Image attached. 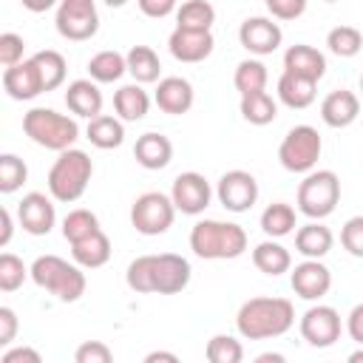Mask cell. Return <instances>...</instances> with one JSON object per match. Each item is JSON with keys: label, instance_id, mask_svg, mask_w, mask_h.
<instances>
[{"label": "cell", "instance_id": "obj_4", "mask_svg": "<svg viewBox=\"0 0 363 363\" xmlns=\"http://www.w3.org/2000/svg\"><path fill=\"white\" fill-rule=\"evenodd\" d=\"M31 281L45 289L48 295H54L62 303H74L85 295V272L77 261H65L60 255H37L31 261Z\"/></svg>", "mask_w": 363, "mask_h": 363}, {"label": "cell", "instance_id": "obj_49", "mask_svg": "<svg viewBox=\"0 0 363 363\" xmlns=\"http://www.w3.org/2000/svg\"><path fill=\"white\" fill-rule=\"evenodd\" d=\"M346 332L357 346H363V303H354L346 315Z\"/></svg>", "mask_w": 363, "mask_h": 363}, {"label": "cell", "instance_id": "obj_46", "mask_svg": "<svg viewBox=\"0 0 363 363\" xmlns=\"http://www.w3.org/2000/svg\"><path fill=\"white\" fill-rule=\"evenodd\" d=\"M17 329H20L17 312L11 306H0V346H11Z\"/></svg>", "mask_w": 363, "mask_h": 363}, {"label": "cell", "instance_id": "obj_44", "mask_svg": "<svg viewBox=\"0 0 363 363\" xmlns=\"http://www.w3.org/2000/svg\"><path fill=\"white\" fill-rule=\"evenodd\" d=\"M74 360H77V363H111V360H113V352H111V346L102 343V340H85V343L77 346Z\"/></svg>", "mask_w": 363, "mask_h": 363}, {"label": "cell", "instance_id": "obj_34", "mask_svg": "<svg viewBox=\"0 0 363 363\" xmlns=\"http://www.w3.org/2000/svg\"><path fill=\"white\" fill-rule=\"evenodd\" d=\"M216 9L210 0H184L176 9V28L187 31H213Z\"/></svg>", "mask_w": 363, "mask_h": 363}, {"label": "cell", "instance_id": "obj_55", "mask_svg": "<svg viewBox=\"0 0 363 363\" xmlns=\"http://www.w3.org/2000/svg\"><path fill=\"white\" fill-rule=\"evenodd\" d=\"M102 3H105V6H111V9H122L128 0H102Z\"/></svg>", "mask_w": 363, "mask_h": 363}, {"label": "cell", "instance_id": "obj_7", "mask_svg": "<svg viewBox=\"0 0 363 363\" xmlns=\"http://www.w3.org/2000/svg\"><path fill=\"white\" fill-rule=\"evenodd\" d=\"M340 201V179L335 170H309L303 173V182L298 184V213H303L312 221H323L335 213Z\"/></svg>", "mask_w": 363, "mask_h": 363}, {"label": "cell", "instance_id": "obj_40", "mask_svg": "<svg viewBox=\"0 0 363 363\" xmlns=\"http://www.w3.org/2000/svg\"><path fill=\"white\" fill-rule=\"evenodd\" d=\"M28 179V167L17 153H3L0 156V193L11 196L17 193Z\"/></svg>", "mask_w": 363, "mask_h": 363}, {"label": "cell", "instance_id": "obj_35", "mask_svg": "<svg viewBox=\"0 0 363 363\" xmlns=\"http://www.w3.org/2000/svg\"><path fill=\"white\" fill-rule=\"evenodd\" d=\"M267 79H269V71L258 57L241 60L235 65V74H233V85H235V91L241 96L244 94H255V91H267Z\"/></svg>", "mask_w": 363, "mask_h": 363}, {"label": "cell", "instance_id": "obj_58", "mask_svg": "<svg viewBox=\"0 0 363 363\" xmlns=\"http://www.w3.org/2000/svg\"><path fill=\"white\" fill-rule=\"evenodd\" d=\"M264 3H269V0H264Z\"/></svg>", "mask_w": 363, "mask_h": 363}, {"label": "cell", "instance_id": "obj_8", "mask_svg": "<svg viewBox=\"0 0 363 363\" xmlns=\"http://www.w3.org/2000/svg\"><path fill=\"white\" fill-rule=\"evenodd\" d=\"M323 150V139L312 125H295L278 145V162L289 173H309L315 170Z\"/></svg>", "mask_w": 363, "mask_h": 363}, {"label": "cell", "instance_id": "obj_43", "mask_svg": "<svg viewBox=\"0 0 363 363\" xmlns=\"http://www.w3.org/2000/svg\"><path fill=\"white\" fill-rule=\"evenodd\" d=\"M23 51H26V40L20 34H14V31H3L0 34V65L3 68L23 62L26 60Z\"/></svg>", "mask_w": 363, "mask_h": 363}, {"label": "cell", "instance_id": "obj_21", "mask_svg": "<svg viewBox=\"0 0 363 363\" xmlns=\"http://www.w3.org/2000/svg\"><path fill=\"white\" fill-rule=\"evenodd\" d=\"M284 71L318 82V79H323V74H326V54L318 51L315 45L295 43V45H289V48L284 51Z\"/></svg>", "mask_w": 363, "mask_h": 363}, {"label": "cell", "instance_id": "obj_20", "mask_svg": "<svg viewBox=\"0 0 363 363\" xmlns=\"http://www.w3.org/2000/svg\"><path fill=\"white\" fill-rule=\"evenodd\" d=\"M360 113V96L354 91H346V88H337V91H329L320 102V119L323 125L340 130V128H349Z\"/></svg>", "mask_w": 363, "mask_h": 363}, {"label": "cell", "instance_id": "obj_42", "mask_svg": "<svg viewBox=\"0 0 363 363\" xmlns=\"http://www.w3.org/2000/svg\"><path fill=\"white\" fill-rule=\"evenodd\" d=\"M340 244L349 255L363 258V216L346 218V224L340 227Z\"/></svg>", "mask_w": 363, "mask_h": 363}, {"label": "cell", "instance_id": "obj_10", "mask_svg": "<svg viewBox=\"0 0 363 363\" xmlns=\"http://www.w3.org/2000/svg\"><path fill=\"white\" fill-rule=\"evenodd\" d=\"M54 28L62 40L85 43L99 31L96 0H60L54 14Z\"/></svg>", "mask_w": 363, "mask_h": 363}, {"label": "cell", "instance_id": "obj_12", "mask_svg": "<svg viewBox=\"0 0 363 363\" xmlns=\"http://www.w3.org/2000/svg\"><path fill=\"white\" fill-rule=\"evenodd\" d=\"M216 199L230 213H247L258 201V182L250 170H227L216 184Z\"/></svg>", "mask_w": 363, "mask_h": 363}, {"label": "cell", "instance_id": "obj_30", "mask_svg": "<svg viewBox=\"0 0 363 363\" xmlns=\"http://www.w3.org/2000/svg\"><path fill=\"white\" fill-rule=\"evenodd\" d=\"M261 230L267 238H286L295 233L298 227V216H295V207L286 204V201H272L264 207L261 218H258Z\"/></svg>", "mask_w": 363, "mask_h": 363}, {"label": "cell", "instance_id": "obj_31", "mask_svg": "<svg viewBox=\"0 0 363 363\" xmlns=\"http://www.w3.org/2000/svg\"><path fill=\"white\" fill-rule=\"evenodd\" d=\"M128 74V60L125 54L113 51V48H105V51H96L91 60H88V77L99 85H111V82H119L122 77Z\"/></svg>", "mask_w": 363, "mask_h": 363}, {"label": "cell", "instance_id": "obj_36", "mask_svg": "<svg viewBox=\"0 0 363 363\" xmlns=\"http://www.w3.org/2000/svg\"><path fill=\"white\" fill-rule=\"evenodd\" d=\"M31 57H34L40 74H43L45 94H48V91H57V88L65 82V74H68L65 57H62L60 51H54V48H43V51H37V54H31Z\"/></svg>", "mask_w": 363, "mask_h": 363}, {"label": "cell", "instance_id": "obj_29", "mask_svg": "<svg viewBox=\"0 0 363 363\" xmlns=\"http://www.w3.org/2000/svg\"><path fill=\"white\" fill-rule=\"evenodd\" d=\"M111 238L102 233V230H96L94 235H88V238H82V241H74L71 244V258L82 267V269H99V267H105L108 261H111Z\"/></svg>", "mask_w": 363, "mask_h": 363}, {"label": "cell", "instance_id": "obj_26", "mask_svg": "<svg viewBox=\"0 0 363 363\" xmlns=\"http://www.w3.org/2000/svg\"><path fill=\"white\" fill-rule=\"evenodd\" d=\"M113 111L122 122H139L150 111V94L142 88V82L119 85L113 94Z\"/></svg>", "mask_w": 363, "mask_h": 363}, {"label": "cell", "instance_id": "obj_51", "mask_svg": "<svg viewBox=\"0 0 363 363\" xmlns=\"http://www.w3.org/2000/svg\"><path fill=\"white\" fill-rule=\"evenodd\" d=\"M20 3H23L26 11H31V14H43V11L54 9L60 0H20Z\"/></svg>", "mask_w": 363, "mask_h": 363}, {"label": "cell", "instance_id": "obj_57", "mask_svg": "<svg viewBox=\"0 0 363 363\" xmlns=\"http://www.w3.org/2000/svg\"><path fill=\"white\" fill-rule=\"evenodd\" d=\"M323 3H337V0H323Z\"/></svg>", "mask_w": 363, "mask_h": 363}, {"label": "cell", "instance_id": "obj_2", "mask_svg": "<svg viewBox=\"0 0 363 363\" xmlns=\"http://www.w3.org/2000/svg\"><path fill=\"white\" fill-rule=\"evenodd\" d=\"M295 326V306L286 298L258 295L238 306L235 329L244 340H272Z\"/></svg>", "mask_w": 363, "mask_h": 363}, {"label": "cell", "instance_id": "obj_47", "mask_svg": "<svg viewBox=\"0 0 363 363\" xmlns=\"http://www.w3.org/2000/svg\"><path fill=\"white\" fill-rule=\"evenodd\" d=\"M136 6L150 20H162V17L176 11V0H136Z\"/></svg>", "mask_w": 363, "mask_h": 363}, {"label": "cell", "instance_id": "obj_53", "mask_svg": "<svg viewBox=\"0 0 363 363\" xmlns=\"http://www.w3.org/2000/svg\"><path fill=\"white\" fill-rule=\"evenodd\" d=\"M255 360H258V363H269V360H272V363H284V354H278V352H264V354H258Z\"/></svg>", "mask_w": 363, "mask_h": 363}, {"label": "cell", "instance_id": "obj_17", "mask_svg": "<svg viewBox=\"0 0 363 363\" xmlns=\"http://www.w3.org/2000/svg\"><path fill=\"white\" fill-rule=\"evenodd\" d=\"M3 91L17 99V102H31L37 99L40 94H45V85H43V74L34 62V57L17 62V65H9L3 68Z\"/></svg>", "mask_w": 363, "mask_h": 363}, {"label": "cell", "instance_id": "obj_5", "mask_svg": "<svg viewBox=\"0 0 363 363\" xmlns=\"http://www.w3.org/2000/svg\"><path fill=\"white\" fill-rule=\"evenodd\" d=\"M94 176V162L85 150L79 147H68L60 150V156L54 159L51 170H48V193L54 196V201L60 204H74L85 196L88 184Z\"/></svg>", "mask_w": 363, "mask_h": 363}, {"label": "cell", "instance_id": "obj_15", "mask_svg": "<svg viewBox=\"0 0 363 363\" xmlns=\"http://www.w3.org/2000/svg\"><path fill=\"white\" fill-rule=\"evenodd\" d=\"M238 43L250 51V57H269L281 48L284 31L275 17H247L238 26Z\"/></svg>", "mask_w": 363, "mask_h": 363}, {"label": "cell", "instance_id": "obj_6", "mask_svg": "<svg viewBox=\"0 0 363 363\" xmlns=\"http://www.w3.org/2000/svg\"><path fill=\"white\" fill-rule=\"evenodd\" d=\"M23 133L34 145L60 153L74 147V142L79 139V125H77V116L60 113L54 108H31L23 113Z\"/></svg>", "mask_w": 363, "mask_h": 363}, {"label": "cell", "instance_id": "obj_41", "mask_svg": "<svg viewBox=\"0 0 363 363\" xmlns=\"http://www.w3.org/2000/svg\"><path fill=\"white\" fill-rule=\"evenodd\" d=\"M26 278H31V267H26L23 258H17L14 252H3L0 255V289L14 292L26 284Z\"/></svg>", "mask_w": 363, "mask_h": 363}, {"label": "cell", "instance_id": "obj_52", "mask_svg": "<svg viewBox=\"0 0 363 363\" xmlns=\"http://www.w3.org/2000/svg\"><path fill=\"white\" fill-rule=\"evenodd\" d=\"M156 360L179 363V354H173V352H150V354H145V363H156Z\"/></svg>", "mask_w": 363, "mask_h": 363}, {"label": "cell", "instance_id": "obj_3", "mask_svg": "<svg viewBox=\"0 0 363 363\" xmlns=\"http://www.w3.org/2000/svg\"><path fill=\"white\" fill-rule=\"evenodd\" d=\"M190 250L204 261H233L247 252V230L235 221L201 218L190 230Z\"/></svg>", "mask_w": 363, "mask_h": 363}, {"label": "cell", "instance_id": "obj_9", "mask_svg": "<svg viewBox=\"0 0 363 363\" xmlns=\"http://www.w3.org/2000/svg\"><path fill=\"white\" fill-rule=\"evenodd\" d=\"M176 204L167 193L159 190H147L142 196L133 199L130 204V227L139 235H162L173 227L176 221Z\"/></svg>", "mask_w": 363, "mask_h": 363}, {"label": "cell", "instance_id": "obj_14", "mask_svg": "<svg viewBox=\"0 0 363 363\" xmlns=\"http://www.w3.org/2000/svg\"><path fill=\"white\" fill-rule=\"evenodd\" d=\"M289 286L301 301H320L332 289V269L320 258H303L289 269Z\"/></svg>", "mask_w": 363, "mask_h": 363}, {"label": "cell", "instance_id": "obj_13", "mask_svg": "<svg viewBox=\"0 0 363 363\" xmlns=\"http://www.w3.org/2000/svg\"><path fill=\"white\" fill-rule=\"evenodd\" d=\"M170 199H173V204H176L179 213H184V216H201L210 207V201H213V187L204 179V173L184 170V173H179L173 179Z\"/></svg>", "mask_w": 363, "mask_h": 363}, {"label": "cell", "instance_id": "obj_39", "mask_svg": "<svg viewBox=\"0 0 363 363\" xmlns=\"http://www.w3.org/2000/svg\"><path fill=\"white\" fill-rule=\"evenodd\" d=\"M204 357L210 363H241L244 360V346L233 335H213L204 346Z\"/></svg>", "mask_w": 363, "mask_h": 363}, {"label": "cell", "instance_id": "obj_32", "mask_svg": "<svg viewBox=\"0 0 363 363\" xmlns=\"http://www.w3.org/2000/svg\"><path fill=\"white\" fill-rule=\"evenodd\" d=\"M128 74L133 77V82H142V85H150V82H159L162 77V62H159V54L150 48V45H130L128 54Z\"/></svg>", "mask_w": 363, "mask_h": 363}, {"label": "cell", "instance_id": "obj_1", "mask_svg": "<svg viewBox=\"0 0 363 363\" xmlns=\"http://www.w3.org/2000/svg\"><path fill=\"white\" fill-rule=\"evenodd\" d=\"M193 278V267L184 255L159 252V255H139L125 269L128 289L139 295H176L187 289Z\"/></svg>", "mask_w": 363, "mask_h": 363}, {"label": "cell", "instance_id": "obj_33", "mask_svg": "<svg viewBox=\"0 0 363 363\" xmlns=\"http://www.w3.org/2000/svg\"><path fill=\"white\" fill-rule=\"evenodd\" d=\"M238 111H241V119L255 125V128H264L269 122H275L278 116V102L267 94V91H255V94H244L241 102H238Z\"/></svg>", "mask_w": 363, "mask_h": 363}, {"label": "cell", "instance_id": "obj_45", "mask_svg": "<svg viewBox=\"0 0 363 363\" xmlns=\"http://www.w3.org/2000/svg\"><path fill=\"white\" fill-rule=\"evenodd\" d=\"M306 3L309 0H269L267 3V11L275 20H298L306 11Z\"/></svg>", "mask_w": 363, "mask_h": 363}, {"label": "cell", "instance_id": "obj_11", "mask_svg": "<svg viewBox=\"0 0 363 363\" xmlns=\"http://www.w3.org/2000/svg\"><path fill=\"white\" fill-rule=\"evenodd\" d=\"M298 329H301V337L312 346V349H329L340 340V312L329 303H320L315 301L298 320Z\"/></svg>", "mask_w": 363, "mask_h": 363}, {"label": "cell", "instance_id": "obj_27", "mask_svg": "<svg viewBox=\"0 0 363 363\" xmlns=\"http://www.w3.org/2000/svg\"><path fill=\"white\" fill-rule=\"evenodd\" d=\"M85 139L99 150H113L125 142V122L116 113H99V116L88 119Z\"/></svg>", "mask_w": 363, "mask_h": 363}, {"label": "cell", "instance_id": "obj_48", "mask_svg": "<svg viewBox=\"0 0 363 363\" xmlns=\"http://www.w3.org/2000/svg\"><path fill=\"white\" fill-rule=\"evenodd\" d=\"M40 360H43L40 352L31 346H14L0 354V363H40Z\"/></svg>", "mask_w": 363, "mask_h": 363}, {"label": "cell", "instance_id": "obj_24", "mask_svg": "<svg viewBox=\"0 0 363 363\" xmlns=\"http://www.w3.org/2000/svg\"><path fill=\"white\" fill-rule=\"evenodd\" d=\"M332 244H335V235L323 221L309 218L303 227L295 230V252H301L303 258H326Z\"/></svg>", "mask_w": 363, "mask_h": 363}, {"label": "cell", "instance_id": "obj_37", "mask_svg": "<svg viewBox=\"0 0 363 363\" xmlns=\"http://www.w3.org/2000/svg\"><path fill=\"white\" fill-rule=\"evenodd\" d=\"M326 48H329L335 57H340V60H352V57H357L360 48H363V34H360V28H354V26H335V28L326 34Z\"/></svg>", "mask_w": 363, "mask_h": 363}, {"label": "cell", "instance_id": "obj_18", "mask_svg": "<svg viewBox=\"0 0 363 363\" xmlns=\"http://www.w3.org/2000/svg\"><path fill=\"white\" fill-rule=\"evenodd\" d=\"M216 48L213 31H187V28H173L167 37V51L179 62H204Z\"/></svg>", "mask_w": 363, "mask_h": 363}, {"label": "cell", "instance_id": "obj_23", "mask_svg": "<svg viewBox=\"0 0 363 363\" xmlns=\"http://www.w3.org/2000/svg\"><path fill=\"white\" fill-rule=\"evenodd\" d=\"M133 159L139 167L145 170H164L173 159V142L164 136V133H156V130H147L136 139L133 145Z\"/></svg>", "mask_w": 363, "mask_h": 363}, {"label": "cell", "instance_id": "obj_16", "mask_svg": "<svg viewBox=\"0 0 363 363\" xmlns=\"http://www.w3.org/2000/svg\"><path fill=\"white\" fill-rule=\"evenodd\" d=\"M54 196H45L40 190L26 193L17 201V224L28 235H48L57 224V210H54Z\"/></svg>", "mask_w": 363, "mask_h": 363}, {"label": "cell", "instance_id": "obj_56", "mask_svg": "<svg viewBox=\"0 0 363 363\" xmlns=\"http://www.w3.org/2000/svg\"><path fill=\"white\" fill-rule=\"evenodd\" d=\"M360 94H363V74H360Z\"/></svg>", "mask_w": 363, "mask_h": 363}, {"label": "cell", "instance_id": "obj_28", "mask_svg": "<svg viewBox=\"0 0 363 363\" xmlns=\"http://www.w3.org/2000/svg\"><path fill=\"white\" fill-rule=\"evenodd\" d=\"M318 88V82H312V79H306V77H298V74H289V71H284L281 77H278V99L289 108V111H303V108H309L312 102H315V91Z\"/></svg>", "mask_w": 363, "mask_h": 363}, {"label": "cell", "instance_id": "obj_50", "mask_svg": "<svg viewBox=\"0 0 363 363\" xmlns=\"http://www.w3.org/2000/svg\"><path fill=\"white\" fill-rule=\"evenodd\" d=\"M0 247H9L11 235H14V218H11V210L9 207H0Z\"/></svg>", "mask_w": 363, "mask_h": 363}, {"label": "cell", "instance_id": "obj_54", "mask_svg": "<svg viewBox=\"0 0 363 363\" xmlns=\"http://www.w3.org/2000/svg\"><path fill=\"white\" fill-rule=\"evenodd\" d=\"M360 360H363V346H360V349H354V352L349 354V363H360Z\"/></svg>", "mask_w": 363, "mask_h": 363}, {"label": "cell", "instance_id": "obj_38", "mask_svg": "<svg viewBox=\"0 0 363 363\" xmlns=\"http://www.w3.org/2000/svg\"><path fill=\"white\" fill-rule=\"evenodd\" d=\"M96 230H102V227H99V218H96V213H91V210H85V207L68 210V216L62 218V238H65L68 244L82 241V238L94 235Z\"/></svg>", "mask_w": 363, "mask_h": 363}, {"label": "cell", "instance_id": "obj_19", "mask_svg": "<svg viewBox=\"0 0 363 363\" xmlns=\"http://www.w3.org/2000/svg\"><path fill=\"white\" fill-rule=\"evenodd\" d=\"M153 102L159 105L162 113L182 116V113H187V111L193 108V102H196L193 82L184 79V77H162V79L156 82Z\"/></svg>", "mask_w": 363, "mask_h": 363}, {"label": "cell", "instance_id": "obj_22", "mask_svg": "<svg viewBox=\"0 0 363 363\" xmlns=\"http://www.w3.org/2000/svg\"><path fill=\"white\" fill-rule=\"evenodd\" d=\"M102 91H99V82H94L91 77L88 79H74L68 82L65 88V108L79 116V119H94L102 113Z\"/></svg>", "mask_w": 363, "mask_h": 363}, {"label": "cell", "instance_id": "obj_25", "mask_svg": "<svg viewBox=\"0 0 363 363\" xmlns=\"http://www.w3.org/2000/svg\"><path fill=\"white\" fill-rule=\"evenodd\" d=\"M252 264L258 272L278 278V275L292 269V252L278 238H264L261 244L252 247Z\"/></svg>", "mask_w": 363, "mask_h": 363}]
</instances>
